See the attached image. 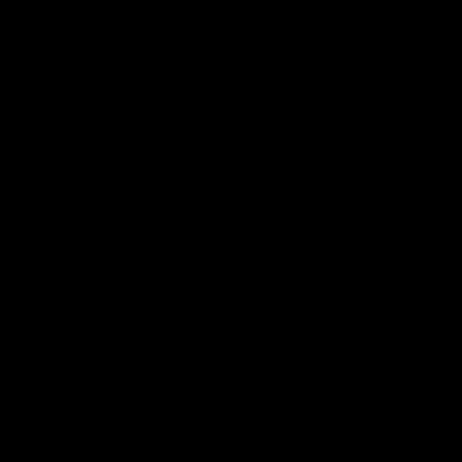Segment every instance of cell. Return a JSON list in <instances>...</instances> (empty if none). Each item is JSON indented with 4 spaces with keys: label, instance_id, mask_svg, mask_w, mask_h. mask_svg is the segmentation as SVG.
Here are the masks:
<instances>
[]
</instances>
